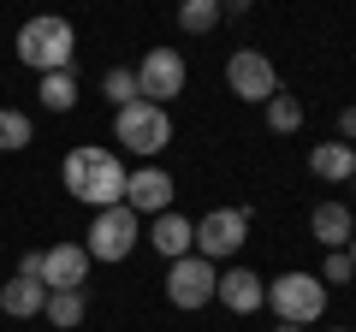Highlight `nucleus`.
Segmentation results:
<instances>
[{
    "mask_svg": "<svg viewBox=\"0 0 356 332\" xmlns=\"http://www.w3.org/2000/svg\"><path fill=\"white\" fill-rule=\"evenodd\" d=\"M309 172H315L321 184H350V172H356V149L350 142H315V149H309Z\"/></svg>",
    "mask_w": 356,
    "mask_h": 332,
    "instance_id": "15",
    "label": "nucleus"
},
{
    "mask_svg": "<svg viewBox=\"0 0 356 332\" xmlns=\"http://www.w3.org/2000/svg\"><path fill=\"white\" fill-rule=\"evenodd\" d=\"M102 95H107L113 107H131V101H143V95H137V72H131V65H113V72L102 77Z\"/></svg>",
    "mask_w": 356,
    "mask_h": 332,
    "instance_id": "22",
    "label": "nucleus"
},
{
    "mask_svg": "<svg viewBox=\"0 0 356 332\" xmlns=\"http://www.w3.org/2000/svg\"><path fill=\"white\" fill-rule=\"evenodd\" d=\"M309 238H315L327 256H332V249H350V238H356L350 202H332V196H327V202H315V208H309Z\"/></svg>",
    "mask_w": 356,
    "mask_h": 332,
    "instance_id": "12",
    "label": "nucleus"
},
{
    "mask_svg": "<svg viewBox=\"0 0 356 332\" xmlns=\"http://www.w3.org/2000/svg\"><path fill=\"white\" fill-rule=\"evenodd\" d=\"M83 238H89V243H83V249H89V261H125L131 249L143 243V219L131 214L125 202H119V208H102V214L89 219V231H83Z\"/></svg>",
    "mask_w": 356,
    "mask_h": 332,
    "instance_id": "5",
    "label": "nucleus"
},
{
    "mask_svg": "<svg viewBox=\"0 0 356 332\" xmlns=\"http://www.w3.org/2000/svg\"><path fill=\"white\" fill-rule=\"evenodd\" d=\"M48 326H60V332H72V326H83V315H89V297L83 291H48Z\"/></svg>",
    "mask_w": 356,
    "mask_h": 332,
    "instance_id": "18",
    "label": "nucleus"
},
{
    "mask_svg": "<svg viewBox=\"0 0 356 332\" xmlns=\"http://www.w3.org/2000/svg\"><path fill=\"white\" fill-rule=\"evenodd\" d=\"M315 279L332 291V285H350V279H356V267H350V256H344V249H332V256L321 261V273H315Z\"/></svg>",
    "mask_w": 356,
    "mask_h": 332,
    "instance_id": "23",
    "label": "nucleus"
},
{
    "mask_svg": "<svg viewBox=\"0 0 356 332\" xmlns=\"http://www.w3.org/2000/svg\"><path fill=\"white\" fill-rule=\"evenodd\" d=\"M125 160H119V149H107V142H77L72 154L60 160V184L77 196L83 208H119L125 202Z\"/></svg>",
    "mask_w": 356,
    "mask_h": 332,
    "instance_id": "1",
    "label": "nucleus"
},
{
    "mask_svg": "<svg viewBox=\"0 0 356 332\" xmlns=\"http://www.w3.org/2000/svg\"><path fill=\"white\" fill-rule=\"evenodd\" d=\"M42 308H48V285H42V279H6V285H0V315L36 320Z\"/></svg>",
    "mask_w": 356,
    "mask_h": 332,
    "instance_id": "16",
    "label": "nucleus"
},
{
    "mask_svg": "<svg viewBox=\"0 0 356 332\" xmlns=\"http://www.w3.org/2000/svg\"><path fill=\"white\" fill-rule=\"evenodd\" d=\"M226 90L238 95V101H250V107H267L273 95H280V72H273V60H267L261 48H232Z\"/></svg>",
    "mask_w": 356,
    "mask_h": 332,
    "instance_id": "7",
    "label": "nucleus"
},
{
    "mask_svg": "<svg viewBox=\"0 0 356 332\" xmlns=\"http://www.w3.org/2000/svg\"><path fill=\"white\" fill-rule=\"evenodd\" d=\"M250 238V208H208L196 219V256L202 261H232Z\"/></svg>",
    "mask_w": 356,
    "mask_h": 332,
    "instance_id": "8",
    "label": "nucleus"
},
{
    "mask_svg": "<svg viewBox=\"0 0 356 332\" xmlns=\"http://www.w3.org/2000/svg\"><path fill=\"white\" fill-rule=\"evenodd\" d=\"M18 279H42V249H24L18 256Z\"/></svg>",
    "mask_w": 356,
    "mask_h": 332,
    "instance_id": "25",
    "label": "nucleus"
},
{
    "mask_svg": "<svg viewBox=\"0 0 356 332\" xmlns=\"http://www.w3.org/2000/svg\"><path fill=\"white\" fill-rule=\"evenodd\" d=\"M131 72H137V95H143V101L166 107V101H178V95H184L191 65H184V53H178V48H149Z\"/></svg>",
    "mask_w": 356,
    "mask_h": 332,
    "instance_id": "6",
    "label": "nucleus"
},
{
    "mask_svg": "<svg viewBox=\"0 0 356 332\" xmlns=\"http://www.w3.org/2000/svg\"><path fill=\"white\" fill-rule=\"evenodd\" d=\"M36 142V125H30V113H18V107H0V154H18Z\"/></svg>",
    "mask_w": 356,
    "mask_h": 332,
    "instance_id": "20",
    "label": "nucleus"
},
{
    "mask_svg": "<svg viewBox=\"0 0 356 332\" xmlns=\"http://www.w3.org/2000/svg\"><path fill=\"white\" fill-rule=\"evenodd\" d=\"M214 24H220V0H184L178 6V30L184 36H208Z\"/></svg>",
    "mask_w": 356,
    "mask_h": 332,
    "instance_id": "21",
    "label": "nucleus"
},
{
    "mask_svg": "<svg viewBox=\"0 0 356 332\" xmlns=\"http://www.w3.org/2000/svg\"><path fill=\"white\" fill-rule=\"evenodd\" d=\"M273 332H303V326H273Z\"/></svg>",
    "mask_w": 356,
    "mask_h": 332,
    "instance_id": "27",
    "label": "nucleus"
},
{
    "mask_svg": "<svg viewBox=\"0 0 356 332\" xmlns=\"http://www.w3.org/2000/svg\"><path fill=\"white\" fill-rule=\"evenodd\" d=\"M303 119H309V107L297 101L291 90H280L273 101H267V131H273V137H297V131H303Z\"/></svg>",
    "mask_w": 356,
    "mask_h": 332,
    "instance_id": "17",
    "label": "nucleus"
},
{
    "mask_svg": "<svg viewBox=\"0 0 356 332\" xmlns=\"http://www.w3.org/2000/svg\"><path fill=\"white\" fill-rule=\"evenodd\" d=\"M350 190H356V172H350Z\"/></svg>",
    "mask_w": 356,
    "mask_h": 332,
    "instance_id": "29",
    "label": "nucleus"
},
{
    "mask_svg": "<svg viewBox=\"0 0 356 332\" xmlns=\"http://www.w3.org/2000/svg\"><path fill=\"white\" fill-rule=\"evenodd\" d=\"M172 196H178V184H172V172L166 166H137L125 179V208L137 219H154V214H172Z\"/></svg>",
    "mask_w": 356,
    "mask_h": 332,
    "instance_id": "10",
    "label": "nucleus"
},
{
    "mask_svg": "<svg viewBox=\"0 0 356 332\" xmlns=\"http://www.w3.org/2000/svg\"><path fill=\"white\" fill-rule=\"evenodd\" d=\"M327 303H332V291L315 279V273H303V267L267 279V308L280 315V326H315V320L327 315Z\"/></svg>",
    "mask_w": 356,
    "mask_h": 332,
    "instance_id": "3",
    "label": "nucleus"
},
{
    "mask_svg": "<svg viewBox=\"0 0 356 332\" xmlns=\"http://www.w3.org/2000/svg\"><path fill=\"white\" fill-rule=\"evenodd\" d=\"M214 303H226L232 315H255V308H267V279L255 267H226L214 285Z\"/></svg>",
    "mask_w": 356,
    "mask_h": 332,
    "instance_id": "13",
    "label": "nucleus"
},
{
    "mask_svg": "<svg viewBox=\"0 0 356 332\" xmlns=\"http://www.w3.org/2000/svg\"><path fill=\"white\" fill-rule=\"evenodd\" d=\"M89 249L83 243H54V249H42V285L48 291H83V279H89Z\"/></svg>",
    "mask_w": 356,
    "mask_h": 332,
    "instance_id": "11",
    "label": "nucleus"
},
{
    "mask_svg": "<svg viewBox=\"0 0 356 332\" xmlns=\"http://www.w3.org/2000/svg\"><path fill=\"white\" fill-rule=\"evenodd\" d=\"M113 142H119L125 154H143V160L154 166V154L172 142V113H166V107H154V101L119 107V113H113Z\"/></svg>",
    "mask_w": 356,
    "mask_h": 332,
    "instance_id": "4",
    "label": "nucleus"
},
{
    "mask_svg": "<svg viewBox=\"0 0 356 332\" xmlns=\"http://www.w3.org/2000/svg\"><path fill=\"white\" fill-rule=\"evenodd\" d=\"M72 53H77V30L65 24L60 13L24 18V30H18V60H24L36 77H48V72H72Z\"/></svg>",
    "mask_w": 356,
    "mask_h": 332,
    "instance_id": "2",
    "label": "nucleus"
},
{
    "mask_svg": "<svg viewBox=\"0 0 356 332\" xmlns=\"http://www.w3.org/2000/svg\"><path fill=\"white\" fill-rule=\"evenodd\" d=\"M36 95H42L48 113H72V107H77V77H72V72H48V77L36 83Z\"/></svg>",
    "mask_w": 356,
    "mask_h": 332,
    "instance_id": "19",
    "label": "nucleus"
},
{
    "mask_svg": "<svg viewBox=\"0 0 356 332\" xmlns=\"http://www.w3.org/2000/svg\"><path fill=\"white\" fill-rule=\"evenodd\" d=\"M339 142H350V149H356V101L339 107Z\"/></svg>",
    "mask_w": 356,
    "mask_h": 332,
    "instance_id": "24",
    "label": "nucleus"
},
{
    "mask_svg": "<svg viewBox=\"0 0 356 332\" xmlns=\"http://www.w3.org/2000/svg\"><path fill=\"white\" fill-rule=\"evenodd\" d=\"M149 243H154V256L172 267V261L196 256V219H184V214H154V219H149Z\"/></svg>",
    "mask_w": 356,
    "mask_h": 332,
    "instance_id": "14",
    "label": "nucleus"
},
{
    "mask_svg": "<svg viewBox=\"0 0 356 332\" xmlns=\"http://www.w3.org/2000/svg\"><path fill=\"white\" fill-rule=\"evenodd\" d=\"M344 256H350V267H356V238H350V249H344Z\"/></svg>",
    "mask_w": 356,
    "mask_h": 332,
    "instance_id": "26",
    "label": "nucleus"
},
{
    "mask_svg": "<svg viewBox=\"0 0 356 332\" xmlns=\"http://www.w3.org/2000/svg\"><path fill=\"white\" fill-rule=\"evenodd\" d=\"M214 285H220V267L202 256H184L166 267V303L172 308H208L214 303Z\"/></svg>",
    "mask_w": 356,
    "mask_h": 332,
    "instance_id": "9",
    "label": "nucleus"
},
{
    "mask_svg": "<svg viewBox=\"0 0 356 332\" xmlns=\"http://www.w3.org/2000/svg\"><path fill=\"white\" fill-rule=\"evenodd\" d=\"M332 332H356V326H332Z\"/></svg>",
    "mask_w": 356,
    "mask_h": 332,
    "instance_id": "28",
    "label": "nucleus"
}]
</instances>
